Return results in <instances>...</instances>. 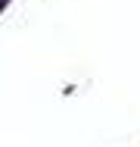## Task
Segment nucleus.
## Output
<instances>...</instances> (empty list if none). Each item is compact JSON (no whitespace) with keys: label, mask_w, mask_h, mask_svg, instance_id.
<instances>
[{"label":"nucleus","mask_w":140,"mask_h":147,"mask_svg":"<svg viewBox=\"0 0 140 147\" xmlns=\"http://www.w3.org/2000/svg\"><path fill=\"white\" fill-rule=\"evenodd\" d=\"M6 3H9V0H0V9H3V6H6Z\"/></svg>","instance_id":"f257e3e1"}]
</instances>
